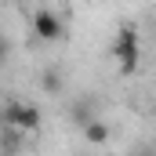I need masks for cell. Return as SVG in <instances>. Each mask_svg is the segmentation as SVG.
Segmentation results:
<instances>
[{
  "instance_id": "1",
  "label": "cell",
  "mask_w": 156,
  "mask_h": 156,
  "mask_svg": "<svg viewBox=\"0 0 156 156\" xmlns=\"http://www.w3.org/2000/svg\"><path fill=\"white\" fill-rule=\"evenodd\" d=\"M113 58H116L120 73H134L142 62V44H138V29L134 26H120L116 40H113Z\"/></svg>"
},
{
  "instance_id": "2",
  "label": "cell",
  "mask_w": 156,
  "mask_h": 156,
  "mask_svg": "<svg viewBox=\"0 0 156 156\" xmlns=\"http://www.w3.org/2000/svg\"><path fill=\"white\" fill-rule=\"evenodd\" d=\"M4 123L7 127H15V131H22V134H29V131H40V109L33 102H22V98H11L7 105H4Z\"/></svg>"
},
{
  "instance_id": "3",
  "label": "cell",
  "mask_w": 156,
  "mask_h": 156,
  "mask_svg": "<svg viewBox=\"0 0 156 156\" xmlns=\"http://www.w3.org/2000/svg\"><path fill=\"white\" fill-rule=\"evenodd\" d=\"M33 33L40 40H62L66 37V22H62V15H55L51 7H37V15H33Z\"/></svg>"
},
{
  "instance_id": "4",
  "label": "cell",
  "mask_w": 156,
  "mask_h": 156,
  "mask_svg": "<svg viewBox=\"0 0 156 156\" xmlns=\"http://www.w3.org/2000/svg\"><path fill=\"white\" fill-rule=\"evenodd\" d=\"M66 116H69V123L83 127L87 120L98 116V98H94V94H80V98H73V102H69V109H66Z\"/></svg>"
},
{
  "instance_id": "5",
  "label": "cell",
  "mask_w": 156,
  "mask_h": 156,
  "mask_svg": "<svg viewBox=\"0 0 156 156\" xmlns=\"http://www.w3.org/2000/svg\"><path fill=\"white\" fill-rule=\"evenodd\" d=\"M80 131H83V138H87L91 145H105V142H109V123H105V120H102V116L87 120V123H83Z\"/></svg>"
},
{
  "instance_id": "6",
  "label": "cell",
  "mask_w": 156,
  "mask_h": 156,
  "mask_svg": "<svg viewBox=\"0 0 156 156\" xmlns=\"http://www.w3.org/2000/svg\"><path fill=\"white\" fill-rule=\"evenodd\" d=\"M40 87H44L47 94H58V91L66 87V76H62V69H55V66H47V69L40 73Z\"/></svg>"
},
{
  "instance_id": "7",
  "label": "cell",
  "mask_w": 156,
  "mask_h": 156,
  "mask_svg": "<svg viewBox=\"0 0 156 156\" xmlns=\"http://www.w3.org/2000/svg\"><path fill=\"white\" fill-rule=\"evenodd\" d=\"M7 58H11V44H7V37L0 33V69L7 66Z\"/></svg>"
},
{
  "instance_id": "8",
  "label": "cell",
  "mask_w": 156,
  "mask_h": 156,
  "mask_svg": "<svg viewBox=\"0 0 156 156\" xmlns=\"http://www.w3.org/2000/svg\"><path fill=\"white\" fill-rule=\"evenodd\" d=\"M138 156H153V149H149V145H145V149H142V153H138Z\"/></svg>"
},
{
  "instance_id": "9",
  "label": "cell",
  "mask_w": 156,
  "mask_h": 156,
  "mask_svg": "<svg viewBox=\"0 0 156 156\" xmlns=\"http://www.w3.org/2000/svg\"><path fill=\"white\" fill-rule=\"evenodd\" d=\"M0 156H15V153H0Z\"/></svg>"
}]
</instances>
